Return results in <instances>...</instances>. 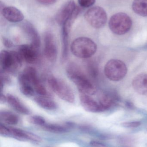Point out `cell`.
<instances>
[{
  "label": "cell",
  "mask_w": 147,
  "mask_h": 147,
  "mask_svg": "<svg viewBox=\"0 0 147 147\" xmlns=\"http://www.w3.org/2000/svg\"><path fill=\"white\" fill-rule=\"evenodd\" d=\"M22 28L30 40V45L39 50L41 43L40 37L33 25L28 22H25L22 23Z\"/></svg>",
  "instance_id": "cell-14"
},
{
  "label": "cell",
  "mask_w": 147,
  "mask_h": 147,
  "mask_svg": "<svg viewBox=\"0 0 147 147\" xmlns=\"http://www.w3.org/2000/svg\"><path fill=\"white\" fill-rule=\"evenodd\" d=\"M6 96L7 102L15 111L22 115L30 114L29 109L21 102L18 97L11 94H7Z\"/></svg>",
  "instance_id": "cell-17"
},
{
  "label": "cell",
  "mask_w": 147,
  "mask_h": 147,
  "mask_svg": "<svg viewBox=\"0 0 147 147\" xmlns=\"http://www.w3.org/2000/svg\"><path fill=\"white\" fill-rule=\"evenodd\" d=\"M141 124V122L140 121H133L123 123L122 125L125 127L135 128L140 126Z\"/></svg>",
  "instance_id": "cell-29"
},
{
  "label": "cell",
  "mask_w": 147,
  "mask_h": 147,
  "mask_svg": "<svg viewBox=\"0 0 147 147\" xmlns=\"http://www.w3.org/2000/svg\"><path fill=\"white\" fill-rule=\"evenodd\" d=\"M72 54L77 57L88 59L96 53L97 46L91 39L79 37L73 40L70 47Z\"/></svg>",
  "instance_id": "cell-2"
},
{
  "label": "cell",
  "mask_w": 147,
  "mask_h": 147,
  "mask_svg": "<svg viewBox=\"0 0 147 147\" xmlns=\"http://www.w3.org/2000/svg\"><path fill=\"white\" fill-rule=\"evenodd\" d=\"M26 139L37 142H41L42 141V139L39 136L27 131H26Z\"/></svg>",
  "instance_id": "cell-27"
},
{
  "label": "cell",
  "mask_w": 147,
  "mask_h": 147,
  "mask_svg": "<svg viewBox=\"0 0 147 147\" xmlns=\"http://www.w3.org/2000/svg\"><path fill=\"white\" fill-rule=\"evenodd\" d=\"M132 19L124 13H118L111 16L109 27L112 32L117 35L125 34L129 32L132 26Z\"/></svg>",
  "instance_id": "cell-5"
},
{
  "label": "cell",
  "mask_w": 147,
  "mask_h": 147,
  "mask_svg": "<svg viewBox=\"0 0 147 147\" xmlns=\"http://www.w3.org/2000/svg\"><path fill=\"white\" fill-rule=\"evenodd\" d=\"M0 134L3 136L10 135V130L9 127H6L1 123L0 124Z\"/></svg>",
  "instance_id": "cell-30"
},
{
  "label": "cell",
  "mask_w": 147,
  "mask_h": 147,
  "mask_svg": "<svg viewBox=\"0 0 147 147\" xmlns=\"http://www.w3.org/2000/svg\"><path fill=\"white\" fill-rule=\"evenodd\" d=\"M1 103H3L7 102V96H5L2 92H1V99H0Z\"/></svg>",
  "instance_id": "cell-34"
},
{
  "label": "cell",
  "mask_w": 147,
  "mask_h": 147,
  "mask_svg": "<svg viewBox=\"0 0 147 147\" xmlns=\"http://www.w3.org/2000/svg\"><path fill=\"white\" fill-rule=\"evenodd\" d=\"M44 54L50 62H55L58 57V50L54 36L51 32H46L44 36Z\"/></svg>",
  "instance_id": "cell-10"
},
{
  "label": "cell",
  "mask_w": 147,
  "mask_h": 147,
  "mask_svg": "<svg viewBox=\"0 0 147 147\" xmlns=\"http://www.w3.org/2000/svg\"><path fill=\"white\" fill-rule=\"evenodd\" d=\"M39 50L31 45H21L18 51L23 61L29 64L35 63L39 58Z\"/></svg>",
  "instance_id": "cell-11"
},
{
  "label": "cell",
  "mask_w": 147,
  "mask_h": 147,
  "mask_svg": "<svg viewBox=\"0 0 147 147\" xmlns=\"http://www.w3.org/2000/svg\"><path fill=\"white\" fill-rule=\"evenodd\" d=\"M1 12L3 17L10 22H19L24 19V15L21 11L15 7H4Z\"/></svg>",
  "instance_id": "cell-16"
},
{
  "label": "cell",
  "mask_w": 147,
  "mask_h": 147,
  "mask_svg": "<svg viewBox=\"0 0 147 147\" xmlns=\"http://www.w3.org/2000/svg\"><path fill=\"white\" fill-rule=\"evenodd\" d=\"M80 10L77 9L71 16L62 24V61L64 62L68 58L69 54V43L70 33L72 26L76 18L80 13Z\"/></svg>",
  "instance_id": "cell-8"
},
{
  "label": "cell",
  "mask_w": 147,
  "mask_h": 147,
  "mask_svg": "<svg viewBox=\"0 0 147 147\" xmlns=\"http://www.w3.org/2000/svg\"><path fill=\"white\" fill-rule=\"evenodd\" d=\"M18 82L20 90L23 95L28 97L34 96L35 92L33 87L22 72L18 76Z\"/></svg>",
  "instance_id": "cell-19"
},
{
  "label": "cell",
  "mask_w": 147,
  "mask_h": 147,
  "mask_svg": "<svg viewBox=\"0 0 147 147\" xmlns=\"http://www.w3.org/2000/svg\"><path fill=\"white\" fill-rule=\"evenodd\" d=\"M87 69L89 75L93 78H96L98 74V69L96 64L93 61H89L87 64Z\"/></svg>",
  "instance_id": "cell-24"
},
{
  "label": "cell",
  "mask_w": 147,
  "mask_h": 147,
  "mask_svg": "<svg viewBox=\"0 0 147 147\" xmlns=\"http://www.w3.org/2000/svg\"><path fill=\"white\" fill-rule=\"evenodd\" d=\"M132 86L137 93L147 95V74H140L135 77L132 81Z\"/></svg>",
  "instance_id": "cell-18"
},
{
  "label": "cell",
  "mask_w": 147,
  "mask_h": 147,
  "mask_svg": "<svg viewBox=\"0 0 147 147\" xmlns=\"http://www.w3.org/2000/svg\"><path fill=\"white\" fill-rule=\"evenodd\" d=\"M22 60L18 52L3 50L0 54L1 71L15 74L22 65Z\"/></svg>",
  "instance_id": "cell-3"
},
{
  "label": "cell",
  "mask_w": 147,
  "mask_h": 147,
  "mask_svg": "<svg viewBox=\"0 0 147 147\" xmlns=\"http://www.w3.org/2000/svg\"><path fill=\"white\" fill-rule=\"evenodd\" d=\"M28 121L32 124L42 126L46 123L45 120L42 117L39 115L31 116L28 118Z\"/></svg>",
  "instance_id": "cell-25"
},
{
  "label": "cell",
  "mask_w": 147,
  "mask_h": 147,
  "mask_svg": "<svg viewBox=\"0 0 147 147\" xmlns=\"http://www.w3.org/2000/svg\"><path fill=\"white\" fill-rule=\"evenodd\" d=\"M79 98L81 105L86 111L92 113L104 111L99 102L96 101L90 95L80 93Z\"/></svg>",
  "instance_id": "cell-13"
},
{
  "label": "cell",
  "mask_w": 147,
  "mask_h": 147,
  "mask_svg": "<svg viewBox=\"0 0 147 147\" xmlns=\"http://www.w3.org/2000/svg\"><path fill=\"white\" fill-rule=\"evenodd\" d=\"M134 12L140 16H147V0H134L132 4Z\"/></svg>",
  "instance_id": "cell-22"
},
{
  "label": "cell",
  "mask_w": 147,
  "mask_h": 147,
  "mask_svg": "<svg viewBox=\"0 0 147 147\" xmlns=\"http://www.w3.org/2000/svg\"><path fill=\"white\" fill-rule=\"evenodd\" d=\"M47 82L50 89L60 98L70 103L75 102V95L73 90L64 81L50 75L47 78Z\"/></svg>",
  "instance_id": "cell-4"
},
{
  "label": "cell",
  "mask_w": 147,
  "mask_h": 147,
  "mask_svg": "<svg viewBox=\"0 0 147 147\" xmlns=\"http://www.w3.org/2000/svg\"><path fill=\"white\" fill-rule=\"evenodd\" d=\"M22 73L30 81L35 92L39 96H51L46 88L39 78L37 70L35 68L28 66L26 67Z\"/></svg>",
  "instance_id": "cell-9"
},
{
  "label": "cell",
  "mask_w": 147,
  "mask_h": 147,
  "mask_svg": "<svg viewBox=\"0 0 147 147\" xmlns=\"http://www.w3.org/2000/svg\"><path fill=\"white\" fill-rule=\"evenodd\" d=\"M34 101L40 107L47 110H54L58 108L57 103L51 96H38L34 98Z\"/></svg>",
  "instance_id": "cell-20"
},
{
  "label": "cell",
  "mask_w": 147,
  "mask_h": 147,
  "mask_svg": "<svg viewBox=\"0 0 147 147\" xmlns=\"http://www.w3.org/2000/svg\"><path fill=\"white\" fill-rule=\"evenodd\" d=\"M3 43L6 47L10 48L13 46V43L7 38H3L2 39Z\"/></svg>",
  "instance_id": "cell-33"
},
{
  "label": "cell",
  "mask_w": 147,
  "mask_h": 147,
  "mask_svg": "<svg viewBox=\"0 0 147 147\" xmlns=\"http://www.w3.org/2000/svg\"><path fill=\"white\" fill-rule=\"evenodd\" d=\"M44 130L51 133L61 134L67 131V127L54 124H47L41 126Z\"/></svg>",
  "instance_id": "cell-23"
},
{
  "label": "cell",
  "mask_w": 147,
  "mask_h": 147,
  "mask_svg": "<svg viewBox=\"0 0 147 147\" xmlns=\"http://www.w3.org/2000/svg\"><path fill=\"white\" fill-rule=\"evenodd\" d=\"M39 3L44 5H51L56 2L57 0H37Z\"/></svg>",
  "instance_id": "cell-32"
},
{
  "label": "cell",
  "mask_w": 147,
  "mask_h": 147,
  "mask_svg": "<svg viewBox=\"0 0 147 147\" xmlns=\"http://www.w3.org/2000/svg\"><path fill=\"white\" fill-rule=\"evenodd\" d=\"M77 7L73 0L68 1L59 10L55 16V20L58 24H62L68 20L76 10Z\"/></svg>",
  "instance_id": "cell-12"
},
{
  "label": "cell",
  "mask_w": 147,
  "mask_h": 147,
  "mask_svg": "<svg viewBox=\"0 0 147 147\" xmlns=\"http://www.w3.org/2000/svg\"><path fill=\"white\" fill-rule=\"evenodd\" d=\"M66 72L68 78L76 85L80 93L90 96L96 94L95 86L77 64L70 63L66 67Z\"/></svg>",
  "instance_id": "cell-1"
},
{
  "label": "cell",
  "mask_w": 147,
  "mask_h": 147,
  "mask_svg": "<svg viewBox=\"0 0 147 147\" xmlns=\"http://www.w3.org/2000/svg\"><path fill=\"white\" fill-rule=\"evenodd\" d=\"M104 71L105 76L110 80L118 81L126 76L127 68L125 63L121 60L112 59L105 65Z\"/></svg>",
  "instance_id": "cell-6"
},
{
  "label": "cell",
  "mask_w": 147,
  "mask_h": 147,
  "mask_svg": "<svg viewBox=\"0 0 147 147\" xmlns=\"http://www.w3.org/2000/svg\"><path fill=\"white\" fill-rule=\"evenodd\" d=\"M78 2L82 7L88 8L94 5L96 0H78Z\"/></svg>",
  "instance_id": "cell-28"
},
{
  "label": "cell",
  "mask_w": 147,
  "mask_h": 147,
  "mask_svg": "<svg viewBox=\"0 0 147 147\" xmlns=\"http://www.w3.org/2000/svg\"><path fill=\"white\" fill-rule=\"evenodd\" d=\"M118 101L119 97L116 92L107 91L100 94L98 102L105 111L113 107Z\"/></svg>",
  "instance_id": "cell-15"
},
{
  "label": "cell",
  "mask_w": 147,
  "mask_h": 147,
  "mask_svg": "<svg viewBox=\"0 0 147 147\" xmlns=\"http://www.w3.org/2000/svg\"><path fill=\"white\" fill-rule=\"evenodd\" d=\"M90 145L92 147H106L103 143L96 141H91L90 142Z\"/></svg>",
  "instance_id": "cell-31"
},
{
  "label": "cell",
  "mask_w": 147,
  "mask_h": 147,
  "mask_svg": "<svg viewBox=\"0 0 147 147\" xmlns=\"http://www.w3.org/2000/svg\"><path fill=\"white\" fill-rule=\"evenodd\" d=\"M7 74L5 72L1 71V91L3 90V89L5 86L11 83V79Z\"/></svg>",
  "instance_id": "cell-26"
},
{
  "label": "cell",
  "mask_w": 147,
  "mask_h": 147,
  "mask_svg": "<svg viewBox=\"0 0 147 147\" xmlns=\"http://www.w3.org/2000/svg\"><path fill=\"white\" fill-rule=\"evenodd\" d=\"M85 18L91 26L97 29L103 27L108 20L106 11L99 6L92 7L87 10Z\"/></svg>",
  "instance_id": "cell-7"
},
{
  "label": "cell",
  "mask_w": 147,
  "mask_h": 147,
  "mask_svg": "<svg viewBox=\"0 0 147 147\" xmlns=\"http://www.w3.org/2000/svg\"><path fill=\"white\" fill-rule=\"evenodd\" d=\"M0 120L6 124L15 125L18 124L20 119L18 116L13 112L7 111H1Z\"/></svg>",
  "instance_id": "cell-21"
}]
</instances>
